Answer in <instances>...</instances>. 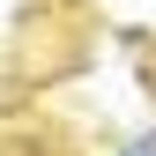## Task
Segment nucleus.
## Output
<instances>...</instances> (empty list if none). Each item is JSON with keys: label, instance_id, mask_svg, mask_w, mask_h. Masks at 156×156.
I'll list each match as a JSON object with an SVG mask.
<instances>
[{"label": "nucleus", "instance_id": "f257e3e1", "mask_svg": "<svg viewBox=\"0 0 156 156\" xmlns=\"http://www.w3.org/2000/svg\"><path fill=\"white\" fill-rule=\"evenodd\" d=\"M119 156H156V134H134V141H126Z\"/></svg>", "mask_w": 156, "mask_h": 156}]
</instances>
